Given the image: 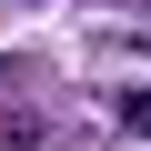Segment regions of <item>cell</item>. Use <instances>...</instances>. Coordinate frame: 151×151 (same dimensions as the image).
<instances>
[{
	"label": "cell",
	"mask_w": 151,
	"mask_h": 151,
	"mask_svg": "<svg viewBox=\"0 0 151 151\" xmlns=\"http://www.w3.org/2000/svg\"><path fill=\"white\" fill-rule=\"evenodd\" d=\"M0 151H40V121L30 111H0Z\"/></svg>",
	"instance_id": "1"
},
{
	"label": "cell",
	"mask_w": 151,
	"mask_h": 151,
	"mask_svg": "<svg viewBox=\"0 0 151 151\" xmlns=\"http://www.w3.org/2000/svg\"><path fill=\"white\" fill-rule=\"evenodd\" d=\"M121 121H131V131H151V91H121Z\"/></svg>",
	"instance_id": "2"
}]
</instances>
